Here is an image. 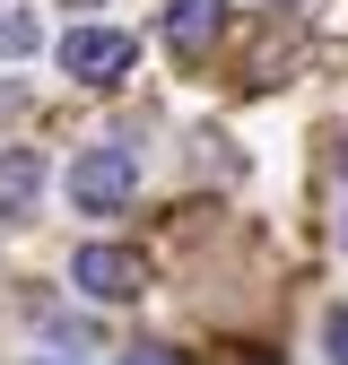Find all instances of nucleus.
<instances>
[{
    "label": "nucleus",
    "instance_id": "1",
    "mask_svg": "<svg viewBox=\"0 0 348 365\" xmlns=\"http://www.w3.org/2000/svg\"><path fill=\"white\" fill-rule=\"evenodd\" d=\"M130 192H140V148H87L70 165V209L78 217H113Z\"/></svg>",
    "mask_w": 348,
    "mask_h": 365
},
{
    "label": "nucleus",
    "instance_id": "2",
    "mask_svg": "<svg viewBox=\"0 0 348 365\" xmlns=\"http://www.w3.org/2000/svg\"><path fill=\"white\" fill-rule=\"evenodd\" d=\"M53 53H61V70H70L78 87H113L130 61H140V43H130L122 26H70V35L53 43Z\"/></svg>",
    "mask_w": 348,
    "mask_h": 365
},
{
    "label": "nucleus",
    "instance_id": "3",
    "mask_svg": "<svg viewBox=\"0 0 348 365\" xmlns=\"http://www.w3.org/2000/svg\"><path fill=\"white\" fill-rule=\"evenodd\" d=\"M70 279H78L87 296L122 304V296H140V252H122V244H87V252L70 261Z\"/></svg>",
    "mask_w": 348,
    "mask_h": 365
},
{
    "label": "nucleus",
    "instance_id": "4",
    "mask_svg": "<svg viewBox=\"0 0 348 365\" xmlns=\"http://www.w3.org/2000/svg\"><path fill=\"white\" fill-rule=\"evenodd\" d=\"M35 192H44V157L35 148H9V157H0V217H26Z\"/></svg>",
    "mask_w": 348,
    "mask_h": 365
},
{
    "label": "nucleus",
    "instance_id": "5",
    "mask_svg": "<svg viewBox=\"0 0 348 365\" xmlns=\"http://www.w3.org/2000/svg\"><path fill=\"white\" fill-rule=\"evenodd\" d=\"M165 43H174V53H200V43H218V0H174V9H165Z\"/></svg>",
    "mask_w": 348,
    "mask_h": 365
},
{
    "label": "nucleus",
    "instance_id": "6",
    "mask_svg": "<svg viewBox=\"0 0 348 365\" xmlns=\"http://www.w3.org/2000/svg\"><path fill=\"white\" fill-rule=\"evenodd\" d=\"M44 43V26H35V9H0V61H26Z\"/></svg>",
    "mask_w": 348,
    "mask_h": 365
},
{
    "label": "nucleus",
    "instance_id": "7",
    "mask_svg": "<svg viewBox=\"0 0 348 365\" xmlns=\"http://www.w3.org/2000/svg\"><path fill=\"white\" fill-rule=\"evenodd\" d=\"M322 348H331V365H348V304H339L331 322H322Z\"/></svg>",
    "mask_w": 348,
    "mask_h": 365
},
{
    "label": "nucleus",
    "instance_id": "8",
    "mask_svg": "<svg viewBox=\"0 0 348 365\" xmlns=\"http://www.w3.org/2000/svg\"><path fill=\"white\" fill-rule=\"evenodd\" d=\"M122 365H174V356H165V348H130Z\"/></svg>",
    "mask_w": 348,
    "mask_h": 365
},
{
    "label": "nucleus",
    "instance_id": "9",
    "mask_svg": "<svg viewBox=\"0 0 348 365\" xmlns=\"http://www.w3.org/2000/svg\"><path fill=\"white\" fill-rule=\"evenodd\" d=\"M339 244H348V217H339Z\"/></svg>",
    "mask_w": 348,
    "mask_h": 365
}]
</instances>
